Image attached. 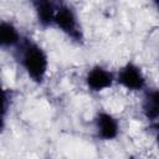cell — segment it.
<instances>
[{"label": "cell", "instance_id": "obj_2", "mask_svg": "<svg viewBox=\"0 0 159 159\" xmlns=\"http://www.w3.org/2000/svg\"><path fill=\"white\" fill-rule=\"evenodd\" d=\"M53 24L73 41H76L78 43L83 42V34L78 25L77 16L70 6H67V5L57 6Z\"/></svg>", "mask_w": 159, "mask_h": 159}, {"label": "cell", "instance_id": "obj_1", "mask_svg": "<svg viewBox=\"0 0 159 159\" xmlns=\"http://www.w3.org/2000/svg\"><path fill=\"white\" fill-rule=\"evenodd\" d=\"M20 63L29 75V77L36 82L42 83L47 71V56L43 50L36 43L26 40L20 45Z\"/></svg>", "mask_w": 159, "mask_h": 159}, {"label": "cell", "instance_id": "obj_8", "mask_svg": "<svg viewBox=\"0 0 159 159\" xmlns=\"http://www.w3.org/2000/svg\"><path fill=\"white\" fill-rule=\"evenodd\" d=\"M0 42L2 47H11L20 42V35L16 27L7 21H2L0 25Z\"/></svg>", "mask_w": 159, "mask_h": 159}, {"label": "cell", "instance_id": "obj_7", "mask_svg": "<svg viewBox=\"0 0 159 159\" xmlns=\"http://www.w3.org/2000/svg\"><path fill=\"white\" fill-rule=\"evenodd\" d=\"M34 6H35V11L37 15V20L39 24L42 25L43 27L51 25L55 20V15H56V5L51 1H34Z\"/></svg>", "mask_w": 159, "mask_h": 159}, {"label": "cell", "instance_id": "obj_6", "mask_svg": "<svg viewBox=\"0 0 159 159\" xmlns=\"http://www.w3.org/2000/svg\"><path fill=\"white\" fill-rule=\"evenodd\" d=\"M142 108L147 119H159V89H150L144 94Z\"/></svg>", "mask_w": 159, "mask_h": 159}, {"label": "cell", "instance_id": "obj_9", "mask_svg": "<svg viewBox=\"0 0 159 159\" xmlns=\"http://www.w3.org/2000/svg\"><path fill=\"white\" fill-rule=\"evenodd\" d=\"M157 143H158V147H159V129H158V133H157Z\"/></svg>", "mask_w": 159, "mask_h": 159}, {"label": "cell", "instance_id": "obj_4", "mask_svg": "<svg viewBox=\"0 0 159 159\" xmlns=\"http://www.w3.org/2000/svg\"><path fill=\"white\" fill-rule=\"evenodd\" d=\"M113 80H114L113 75L101 66L93 67L86 76V83H87L88 88L94 92L103 91V89L111 87L113 83Z\"/></svg>", "mask_w": 159, "mask_h": 159}, {"label": "cell", "instance_id": "obj_3", "mask_svg": "<svg viewBox=\"0 0 159 159\" xmlns=\"http://www.w3.org/2000/svg\"><path fill=\"white\" fill-rule=\"evenodd\" d=\"M117 81L119 84L130 91H139L143 89L145 86L144 76L140 68L137 67L134 63H127L124 67H122L118 73Z\"/></svg>", "mask_w": 159, "mask_h": 159}, {"label": "cell", "instance_id": "obj_5", "mask_svg": "<svg viewBox=\"0 0 159 159\" xmlns=\"http://www.w3.org/2000/svg\"><path fill=\"white\" fill-rule=\"evenodd\" d=\"M97 135L101 139L111 140L118 135V122L114 117L106 112H99L96 117Z\"/></svg>", "mask_w": 159, "mask_h": 159}]
</instances>
